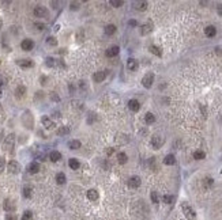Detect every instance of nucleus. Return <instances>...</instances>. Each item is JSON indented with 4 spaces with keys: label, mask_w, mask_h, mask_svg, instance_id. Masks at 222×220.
<instances>
[{
    "label": "nucleus",
    "mask_w": 222,
    "mask_h": 220,
    "mask_svg": "<svg viewBox=\"0 0 222 220\" xmlns=\"http://www.w3.org/2000/svg\"><path fill=\"white\" fill-rule=\"evenodd\" d=\"M14 144H15V135L14 133H10L3 141V149L6 152H12Z\"/></svg>",
    "instance_id": "obj_1"
},
{
    "label": "nucleus",
    "mask_w": 222,
    "mask_h": 220,
    "mask_svg": "<svg viewBox=\"0 0 222 220\" xmlns=\"http://www.w3.org/2000/svg\"><path fill=\"white\" fill-rule=\"evenodd\" d=\"M181 209H183V213H184V216H185L187 219H188V220H195L196 213H195V211L192 209V206L189 205V204L183 202V204H181Z\"/></svg>",
    "instance_id": "obj_2"
},
{
    "label": "nucleus",
    "mask_w": 222,
    "mask_h": 220,
    "mask_svg": "<svg viewBox=\"0 0 222 220\" xmlns=\"http://www.w3.org/2000/svg\"><path fill=\"white\" fill-rule=\"evenodd\" d=\"M22 122H23V125H25L28 129H33V126H34V118H33V116H31L30 111H25V113H23Z\"/></svg>",
    "instance_id": "obj_3"
},
{
    "label": "nucleus",
    "mask_w": 222,
    "mask_h": 220,
    "mask_svg": "<svg viewBox=\"0 0 222 220\" xmlns=\"http://www.w3.org/2000/svg\"><path fill=\"white\" fill-rule=\"evenodd\" d=\"M150 143H151V145H153V148L159 149L162 145H164V143H165V139L162 137V136H159V135H154L153 137H151Z\"/></svg>",
    "instance_id": "obj_4"
},
{
    "label": "nucleus",
    "mask_w": 222,
    "mask_h": 220,
    "mask_svg": "<svg viewBox=\"0 0 222 220\" xmlns=\"http://www.w3.org/2000/svg\"><path fill=\"white\" fill-rule=\"evenodd\" d=\"M33 12L37 18H48V15H49L47 7H44V5H36Z\"/></svg>",
    "instance_id": "obj_5"
},
{
    "label": "nucleus",
    "mask_w": 222,
    "mask_h": 220,
    "mask_svg": "<svg viewBox=\"0 0 222 220\" xmlns=\"http://www.w3.org/2000/svg\"><path fill=\"white\" fill-rule=\"evenodd\" d=\"M153 83H154V73L153 72L146 73V75L143 76V79H142L143 87H145V88H150V87L153 86Z\"/></svg>",
    "instance_id": "obj_6"
},
{
    "label": "nucleus",
    "mask_w": 222,
    "mask_h": 220,
    "mask_svg": "<svg viewBox=\"0 0 222 220\" xmlns=\"http://www.w3.org/2000/svg\"><path fill=\"white\" fill-rule=\"evenodd\" d=\"M7 168H8V171L11 174H18L21 171V164L17 160H11V162H8V164H7Z\"/></svg>",
    "instance_id": "obj_7"
},
{
    "label": "nucleus",
    "mask_w": 222,
    "mask_h": 220,
    "mask_svg": "<svg viewBox=\"0 0 222 220\" xmlns=\"http://www.w3.org/2000/svg\"><path fill=\"white\" fill-rule=\"evenodd\" d=\"M106 76H108V71H98V72H96L93 75V80L96 83H101V81L105 80Z\"/></svg>",
    "instance_id": "obj_8"
},
{
    "label": "nucleus",
    "mask_w": 222,
    "mask_h": 220,
    "mask_svg": "<svg viewBox=\"0 0 222 220\" xmlns=\"http://www.w3.org/2000/svg\"><path fill=\"white\" fill-rule=\"evenodd\" d=\"M21 48H22L25 52L31 50V49L34 48V42H33V40H30V38H26V40H23L22 42H21Z\"/></svg>",
    "instance_id": "obj_9"
},
{
    "label": "nucleus",
    "mask_w": 222,
    "mask_h": 220,
    "mask_svg": "<svg viewBox=\"0 0 222 220\" xmlns=\"http://www.w3.org/2000/svg\"><path fill=\"white\" fill-rule=\"evenodd\" d=\"M140 183H142V181H140V178L138 175H134V177H131V178L128 179V186L132 187V189H136V187H139Z\"/></svg>",
    "instance_id": "obj_10"
},
{
    "label": "nucleus",
    "mask_w": 222,
    "mask_h": 220,
    "mask_svg": "<svg viewBox=\"0 0 222 220\" xmlns=\"http://www.w3.org/2000/svg\"><path fill=\"white\" fill-rule=\"evenodd\" d=\"M3 208L6 212H14L15 211V202L12 200H10V198H7V200H4V204H3Z\"/></svg>",
    "instance_id": "obj_11"
},
{
    "label": "nucleus",
    "mask_w": 222,
    "mask_h": 220,
    "mask_svg": "<svg viewBox=\"0 0 222 220\" xmlns=\"http://www.w3.org/2000/svg\"><path fill=\"white\" fill-rule=\"evenodd\" d=\"M151 31H153V22H147V23H145L140 27V34L142 35H147Z\"/></svg>",
    "instance_id": "obj_12"
},
{
    "label": "nucleus",
    "mask_w": 222,
    "mask_h": 220,
    "mask_svg": "<svg viewBox=\"0 0 222 220\" xmlns=\"http://www.w3.org/2000/svg\"><path fill=\"white\" fill-rule=\"evenodd\" d=\"M149 7L147 2H145V0H139V2H134V8L136 11H146Z\"/></svg>",
    "instance_id": "obj_13"
},
{
    "label": "nucleus",
    "mask_w": 222,
    "mask_h": 220,
    "mask_svg": "<svg viewBox=\"0 0 222 220\" xmlns=\"http://www.w3.org/2000/svg\"><path fill=\"white\" fill-rule=\"evenodd\" d=\"M41 122H42V125H44V126L47 128V129H53V128L56 126L55 122H53L48 116H44V117H42V118H41Z\"/></svg>",
    "instance_id": "obj_14"
},
{
    "label": "nucleus",
    "mask_w": 222,
    "mask_h": 220,
    "mask_svg": "<svg viewBox=\"0 0 222 220\" xmlns=\"http://www.w3.org/2000/svg\"><path fill=\"white\" fill-rule=\"evenodd\" d=\"M119 52H120V48H119L117 45H113V46H110L109 49H106L105 54H106V57H115L119 54Z\"/></svg>",
    "instance_id": "obj_15"
},
{
    "label": "nucleus",
    "mask_w": 222,
    "mask_h": 220,
    "mask_svg": "<svg viewBox=\"0 0 222 220\" xmlns=\"http://www.w3.org/2000/svg\"><path fill=\"white\" fill-rule=\"evenodd\" d=\"M17 64L19 65L21 68H30L33 67V61L30 59H22V60H18Z\"/></svg>",
    "instance_id": "obj_16"
},
{
    "label": "nucleus",
    "mask_w": 222,
    "mask_h": 220,
    "mask_svg": "<svg viewBox=\"0 0 222 220\" xmlns=\"http://www.w3.org/2000/svg\"><path fill=\"white\" fill-rule=\"evenodd\" d=\"M28 171L30 174H37L40 171V163L38 162H31L30 164L28 166Z\"/></svg>",
    "instance_id": "obj_17"
},
{
    "label": "nucleus",
    "mask_w": 222,
    "mask_h": 220,
    "mask_svg": "<svg viewBox=\"0 0 222 220\" xmlns=\"http://www.w3.org/2000/svg\"><path fill=\"white\" fill-rule=\"evenodd\" d=\"M138 60H135V59H128L127 60V69H129V71H136L138 69Z\"/></svg>",
    "instance_id": "obj_18"
},
{
    "label": "nucleus",
    "mask_w": 222,
    "mask_h": 220,
    "mask_svg": "<svg viewBox=\"0 0 222 220\" xmlns=\"http://www.w3.org/2000/svg\"><path fill=\"white\" fill-rule=\"evenodd\" d=\"M128 107H129V110H132V111H139V109H140L139 100H138V99H131L128 102Z\"/></svg>",
    "instance_id": "obj_19"
},
{
    "label": "nucleus",
    "mask_w": 222,
    "mask_h": 220,
    "mask_svg": "<svg viewBox=\"0 0 222 220\" xmlns=\"http://www.w3.org/2000/svg\"><path fill=\"white\" fill-rule=\"evenodd\" d=\"M204 34L207 35L208 38H213V37H215V34H217V29L214 26H207L204 29Z\"/></svg>",
    "instance_id": "obj_20"
},
{
    "label": "nucleus",
    "mask_w": 222,
    "mask_h": 220,
    "mask_svg": "<svg viewBox=\"0 0 222 220\" xmlns=\"http://www.w3.org/2000/svg\"><path fill=\"white\" fill-rule=\"evenodd\" d=\"M26 94V87L25 86H18L15 88V97L17 98H23Z\"/></svg>",
    "instance_id": "obj_21"
},
{
    "label": "nucleus",
    "mask_w": 222,
    "mask_h": 220,
    "mask_svg": "<svg viewBox=\"0 0 222 220\" xmlns=\"http://www.w3.org/2000/svg\"><path fill=\"white\" fill-rule=\"evenodd\" d=\"M116 159H117V162L120 163V164H126L127 160H128V156H127V154H124V152H119V154L116 155Z\"/></svg>",
    "instance_id": "obj_22"
},
{
    "label": "nucleus",
    "mask_w": 222,
    "mask_h": 220,
    "mask_svg": "<svg viewBox=\"0 0 222 220\" xmlns=\"http://www.w3.org/2000/svg\"><path fill=\"white\" fill-rule=\"evenodd\" d=\"M164 163H165L166 166H172V164H175V163H176V158H175V155H172V154L166 155V156L164 158Z\"/></svg>",
    "instance_id": "obj_23"
},
{
    "label": "nucleus",
    "mask_w": 222,
    "mask_h": 220,
    "mask_svg": "<svg viewBox=\"0 0 222 220\" xmlns=\"http://www.w3.org/2000/svg\"><path fill=\"white\" fill-rule=\"evenodd\" d=\"M87 198L90 201H96V200H98V192H97L96 189H90L87 192Z\"/></svg>",
    "instance_id": "obj_24"
},
{
    "label": "nucleus",
    "mask_w": 222,
    "mask_h": 220,
    "mask_svg": "<svg viewBox=\"0 0 222 220\" xmlns=\"http://www.w3.org/2000/svg\"><path fill=\"white\" fill-rule=\"evenodd\" d=\"M49 159L52 160V162H59V160L61 159V154H60L59 151H51Z\"/></svg>",
    "instance_id": "obj_25"
},
{
    "label": "nucleus",
    "mask_w": 222,
    "mask_h": 220,
    "mask_svg": "<svg viewBox=\"0 0 222 220\" xmlns=\"http://www.w3.org/2000/svg\"><path fill=\"white\" fill-rule=\"evenodd\" d=\"M104 31H105V34L106 35H113L116 33V26L115 24H106L105 29H104Z\"/></svg>",
    "instance_id": "obj_26"
},
{
    "label": "nucleus",
    "mask_w": 222,
    "mask_h": 220,
    "mask_svg": "<svg viewBox=\"0 0 222 220\" xmlns=\"http://www.w3.org/2000/svg\"><path fill=\"white\" fill-rule=\"evenodd\" d=\"M68 166L72 168V170H78V168L80 167V163L78 162V159H75V158H71V159L68 160Z\"/></svg>",
    "instance_id": "obj_27"
},
{
    "label": "nucleus",
    "mask_w": 222,
    "mask_h": 220,
    "mask_svg": "<svg viewBox=\"0 0 222 220\" xmlns=\"http://www.w3.org/2000/svg\"><path fill=\"white\" fill-rule=\"evenodd\" d=\"M66 181H67V178H66V174H64V173H57V174H56V182H57L59 185H64V183H66Z\"/></svg>",
    "instance_id": "obj_28"
},
{
    "label": "nucleus",
    "mask_w": 222,
    "mask_h": 220,
    "mask_svg": "<svg viewBox=\"0 0 222 220\" xmlns=\"http://www.w3.org/2000/svg\"><path fill=\"white\" fill-rule=\"evenodd\" d=\"M145 121H146V124H147V125L154 124V122H155V116H154L153 113H146V116H145Z\"/></svg>",
    "instance_id": "obj_29"
},
{
    "label": "nucleus",
    "mask_w": 222,
    "mask_h": 220,
    "mask_svg": "<svg viewBox=\"0 0 222 220\" xmlns=\"http://www.w3.org/2000/svg\"><path fill=\"white\" fill-rule=\"evenodd\" d=\"M31 192H33V189H31V186H29V185H26V186H23V190H22V194L25 198H30L31 197Z\"/></svg>",
    "instance_id": "obj_30"
},
{
    "label": "nucleus",
    "mask_w": 222,
    "mask_h": 220,
    "mask_svg": "<svg viewBox=\"0 0 222 220\" xmlns=\"http://www.w3.org/2000/svg\"><path fill=\"white\" fill-rule=\"evenodd\" d=\"M213 185H214V179L211 178V177H206V178L203 179V187H206V189H210Z\"/></svg>",
    "instance_id": "obj_31"
},
{
    "label": "nucleus",
    "mask_w": 222,
    "mask_h": 220,
    "mask_svg": "<svg viewBox=\"0 0 222 220\" xmlns=\"http://www.w3.org/2000/svg\"><path fill=\"white\" fill-rule=\"evenodd\" d=\"M68 148L70 149H79L80 148V141L79 140H70L68 141Z\"/></svg>",
    "instance_id": "obj_32"
},
{
    "label": "nucleus",
    "mask_w": 222,
    "mask_h": 220,
    "mask_svg": "<svg viewBox=\"0 0 222 220\" xmlns=\"http://www.w3.org/2000/svg\"><path fill=\"white\" fill-rule=\"evenodd\" d=\"M70 126H60L57 130H56V133H57L59 136H64V135H68L70 133Z\"/></svg>",
    "instance_id": "obj_33"
},
{
    "label": "nucleus",
    "mask_w": 222,
    "mask_h": 220,
    "mask_svg": "<svg viewBox=\"0 0 222 220\" xmlns=\"http://www.w3.org/2000/svg\"><path fill=\"white\" fill-rule=\"evenodd\" d=\"M149 50H150L153 54H155V56H158V57H161V56H162V52H161V49H159L158 46H155V45H151L150 48H149Z\"/></svg>",
    "instance_id": "obj_34"
},
{
    "label": "nucleus",
    "mask_w": 222,
    "mask_h": 220,
    "mask_svg": "<svg viewBox=\"0 0 222 220\" xmlns=\"http://www.w3.org/2000/svg\"><path fill=\"white\" fill-rule=\"evenodd\" d=\"M162 201H164L165 204H172L173 201H175V196H172V194H165V196H162Z\"/></svg>",
    "instance_id": "obj_35"
},
{
    "label": "nucleus",
    "mask_w": 222,
    "mask_h": 220,
    "mask_svg": "<svg viewBox=\"0 0 222 220\" xmlns=\"http://www.w3.org/2000/svg\"><path fill=\"white\" fill-rule=\"evenodd\" d=\"M194 158L196 160H202V159H204V158H206V154L203 151H195L194 152Z\"/></svg>",
    "instance_id": "obj_36"
},
{
    "label": "nucleus",
    "mask_w": 222,
    "mask_h": 220,
    "mask_svg": "<svg viewBox=\"0 0 222 220\" xmlns=\"http://www.w3.org/2000/svg\"><path fill=\"white\" fill-rule=\"evenodd\" d=\"M80 8V2H71L70 3V10L71 11H78Z\"/></svg>",
    "instance_id": "obj_37"
},
{
    "label": "nucleus",
    "mask_w": 222,
    "mask_h": 220,
    "mask_svg": "<svg viewBox=\"0 0 222 220\" xmlns=\"http://www.w3.org/2000/svg\"><path fill=\"white\" fill-rule=\"evenodd\" d=\"M109 4L112 5V7L119 8V7H121V5L124 4V2H123V0H110V2H109Z\"/></svg>",
    "instance_id": "obj_38"
},
{
    "label": "nucleus",
    "mask_w": 222,
    "mask_h": 220,
    "mask_svg": "<svg viewBox=\"0 0 222 220\" xmlns=\"http://www.w3.org/2000/svg\"><path fill=\"white\" fill-rule=\"evenodd\" d=\"M45 64H47L48 67H55V65H56V60L53 59V57H47V59H45Z\"/></svg>",
    "instance_id": "obj_39"
},
{
    "label": "nucleus",
    "mask_w": 222,
    "mask_h": 220,
    "mask_svg": "<svg viewBox=\"0 0 222 220\" xmlns=\"http://www.w3.org/2000/svg\"><path fill=\"white\" fill-rule=\"evenodd\" d=\"M31 217H33V212L31 211H25L22 215V220H31Z\"/></svg>",
    "instance_id": "obj_40"
},
{
    "label": "nucleus",
    "mask_w": 222,
    "mask_h": 220,
    "mask_svg": "<svg viewBox=\"0 0 222 220\" xmlns=\"http://www.w3.org/2000/svg\"><path fill=\"white\" fill-rule=\"evenodd\" d=\"M47 43L49 46H56V45H57V40H56L55 37H48L47 38Z\"/></svg>",
    "instance_id": "obj_41"
},
{
    "label": "nucleus",
    "mask_w": 222,
    "mask_h": 220,
    "mask_svg": "<svg viewBox=\"0 0 222 220\" xmlns=\"http://www.w3.org/2000/svg\"><path fill=\"white\" fill-rule=\"evenodd\" d=\"M150 198H151V201H153L154 204H158L159 202V197H158V193H157V192H151Z\"/></svg>",
    "instance_id": "obj_42"
},
{
    "label": "nucleus",
    "mask_w": 222,
    "mask_h": 220,
    "mask_svg": "<svg viewBox=\"0 0 222 220\" xmlns=\"http://www.w3.org/2000/svg\"><path fill=\"white\" fill-rule=\"evenodd\" d=\"M34 27H36L37 30H45V24L41 23V22H36V23H34Z\"/></svg>",
    "instance_id": "obj_43"
},
{
    "label": "nucleus",
    "mask_w": 222,
    "mask_h": 220,
    "mask_svg": "<svg viewBox=\"0 0 222 220\" xmlns=\"http://www.w3.org/2000/svg\"><path fill=\"white\" fill-rule=\"evenodd\" d=\"M4 167H6V160H4V158H0V174L3 173Z\"/></svg>",
    "instance_id": "obj_44"
},
{
    "label": "nucleus",
    "mask_w": 222,
    "mask_h": 220,
    "mask_svg": "<svg viewBox=\"0 0 222 220\" xmlns=\"http://www.w3.org/2000/svg\"><path fill=\"white\" fill-rule=\"evenodd\" d=\"M6 220H18V217L14 213H7L6 215Z\"/></svg>",
    "instance_id": "obj_45"
},
{
    "label": "nucleus",
    "mask_w": 222,
    "mask_h": 220,
    "mask_svg": "<svg viewBox=\"0 0 222 220\" xmlns=\"http://www.w3.org/2000/svg\"><path fill=\"white\" fill-rule=\"evenodd\" d=\"M200 110H202V113H203V117H207V110H206V106L204 105H200Z\"/></svg>",
    "instance_id": "obj_46"
},
{
    "label": "nucleus",
    "mask_w": 222,
    "mask_h": 220,
    "mask_svg": "<svg viewBox=\"0 0 222 220\" xmlns=\"http://www.w3.org/2000/svg\"><path fill=\"white\" fill-rule=\"evenodd\" d=\"M7 83V80H6V78H4V76H2L0 75V87L2 86H4V84Z\"/></svg>",
    "instance_id": "obj_47"
},
{
    "label": "nucleus",
    "mask_w": 222,
    "mask_h": 220,
    "mask_svg": "<svg viewBox=\"0 0 222 220\" xmlns=\"http://www.w3.org/2000/svg\"><path fill=\"white\" fill-rule=\"evenodd\" d=\"M51 97H52V99L53 100H60V98L56 95V92H51Z\"/></svg>",
    "instance_id": "obj_48"
},
{
    "label": "nucleus",
    "mask_w": 222,
    "mask_h": 220,
    "mask_svg": "<svg viewBox=\"0 0 222 220\" xmlns=\"http://www.w3.org/2000/svg\"><path fill=\"white\" fill-rule=\"evenodd\" d=\"M38 98H40V99H41V98H44V92H42V91H38V92H37L36 99H38Z\"/></svg>",
    "instance_id": "obj_49"
},
{
    "label": "nucleus",
    "mask_w": 222,
    "mask_h": 220,
    "mask_svg": "<svg viewBox=\"0 0 222 220\" xmlns=\"http://www.w3.org/2000/svg\"><path fill=\"white\" fill-rule=\"evenodd\" d=\"M128 24H129V26H134V27H135V26H138V22L132 19V21H129V22H128Z\"/></svg>",
    "instance_id": "obj_50"
},
{
    "label": "nucleus",
    "mask_w": 222,
    "mask_h": 220,
    "mask_svg": "<svg viewBox=\"0 0 222 220\" xmlns=\"http://www.w3.org/2000/svg\"><path fill=\"white\" fill-rule=\"evenodd\" d=\"M215 52H217V54H219V56H222V48H219V46H217V48H215Z\"/></svg>",
    "instance_id": "obj_51"
},
{
    "label": "nucleus",
    "mask_w": 222,
    "mask_h": 220,
    "mask_svg": "<svg viewBox=\"0 0 222 220\" xmlns=\"http://www.w3.org/2000/svg\"><path fill=\"white\" fill-rule=\"evenodd\" d=\"M217 11H218L219 15H222V4H218V5H217Z\"/></svg>",
    "instance_id": "obj_52"
},
{
    "label": "nucleus",
    "mask_w": 222,
    "mask_h": 220,
    "mask_svg": "<svg viewBox=\"0 0 222 220\" xmlns=\"http://www.w3.org/2000/svg\"><path fill=\"white\" fill-rule=\"evenodd\" d=\"M51 5H53V8H57L59 2H51Z\"/></svg>",
    "instance_id": "obj_53"
},
{
    "label": "nucleus",
    "mask_w": 222,
    "mask_h": 220,
    "mask_svg": "<svg viewBox=\"0 0 222 220\" xmlns=\"http://www.w3.org/2000/svg\"><path fill=\"white\" fill-rule=\"evenodd\" d=\"M208 2H200V5H207Z\"/></svg>",
    "instance_id": "obj_54"
},
{
    "label": "nucleus",
    "mask_w": 222,
    "mask_h": 220,
    "mask_svg": "<svg viewBox=\"0 0 222 220\" xmlns=\"http://www.w3.org/2000/svg\"><path fill=\"white\" fill-rule=\"evenodd\" d=\"M0 109H2V107H0Z\"/></svg>",
    "instance_id": "obj_55"
}]
</instances>
